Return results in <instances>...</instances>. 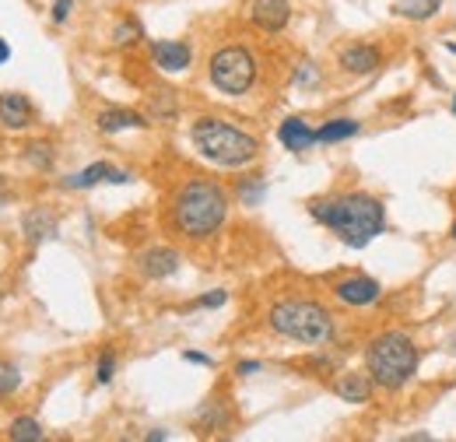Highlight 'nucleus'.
Segmentation results:
<instances>
[{
  "label": "nucleus",
  "instance_id": "36",
  "mask_svg": "<svg viewBox=\"0 0 456 442\" xmlns=\"http://www.w3.org/2000/svg\"><path fill=\"white\" fill-rule=\"evenodd\" d=\"M450 110H453V116H456V95H453V106H450Z\"/></svg>",
  "mask_w": 456,
  "mask_h": 442
},
{
  "label": "nucleus",
  "instance_id": "18",
  "mask_svg": "<svg viewBox=\"0 0 456 442\" xmlns=\"http://www.w3.org/2000/svg\"><path fill=\"white\" fill-rule=\"evenodd\" d=\"M358 130H362V123H358V119H351V116H338V119H327V123L316 130V141H320V144H338V141L354 137Z\"/></svg>",
  "mask_w": 456,
  "mask_h": 442
},
{
  "label": "nucleus",
  "instance_id": "14",
  "mask_svg": "<svg viewBox=\"0 0 456 442\" xmlns=\"http://www.w3.org/2000/svg\"><path fill=\"white\" fill-rule=\"evenodd\" d=\"M372 389H376V380L369 372H344L334 383V393L341 397L344 404H369Z\"/></svg>",
  "mask_w": 456,
  "mask_h": 442
},
{
  "label": "nucleus",
  "instance_id": "12",
  "mask_svg": "<svg viewBox=\"0 0 456 442\" xmlns=\"http://www.w3.org/2000/svg\"><path fill=\"white\" fill-rule=\"evenodd\" d=\"M32 119H36V110H32L28 95H21V92H0V127L25 130Z\"/></svg>",
  "mask_w": 456,
  "mask_h": 442
},
{
  "label": "nucleus",
  "instance_id": "19",
  "mask_svg": "<svg viewBox=\"0 0 456 442\" xmlns=\"http://www.w3.org/2000/svg\"><path fill=\"white\" fill-rule=\"evenodd\" d=\"M443 4L446 0H397L394 4V14L411 18V21H428V18H436L443 11Z\"/></svg>",
  "mask_w": 456,
  "mask_h": 442
},
{
  "label": "nucleus",
  "instance_id": "1",
  "mask_svg": "<svg viewBox=\"0 0 456 442\" xmlns=\"http://www.w3.org/2000/svg\"><path fill=\"white\" fill-rule=\"evenodd\" d=\"M309 215L341 235L344 246L365 250L376 235L387 232V208L372 193H338L309 201Z\"/></svg>",
  "mask_w": 456,
  "mask_h": 442
},
{
  "label": "nucleus",
  "instance_id": "6",
  "mask_svg": "<svg viewBox=\"0 0 456 442\" xmlns=\"http://www.w3.org/2000/svg\"><path fill=\"white\" fill-rule=\"evenodd\" d=\"M211 85L225 95H246L256 85V56L246 46H222L208 63Z\"/></svg>",
  "mask_w": 456,
  "mask_h": 442
},
{
  "label": "nucleus",
  "instance_id": "33",
  "mask_svg": "<svg viewBox=\"0 0 456 442\" xmlns=\"http://www.w3.org/2000/svg\"><path fill=\"white\" fill-rule=\"evenodd\" d=\"M148 439H169V432L166 429H155V432H148Z\"/></svg>",
  "mask_w": 456,
  "mask_h": 442
},
{
  "label": "nucleus",
  "instance_id": "5",
  "mask_svg": "<svg viewBox=\"0 0 456 442\" xmlns=\"http://www.w3.org/2000/svg\"><path fill=\"white\" fill-rule=\"evenodd\" d=\"M267 323L271 331L288 337V340H298V344H309V348H323L334 340V316L327 306L313 302V299H281L271 306L267 313Z\"/></svg>",
  "mask_w": 456,
  "mask_h": 442
},
{
  "label": "nucleus",
  "instance_id": "8",
  "mask_svg": "<svg viewBox=\"0 0 456 442\" xmlns=\"http://www.w3.org/2000/svg\"><path fill=\"white\" fill-rule=\"evenodd\" d=\"M334 295H338V302H344V306L362 309V306H372V302L383 295V288H379V281H372V277L354 274V277L338 281V284H334Z\"/></svg>",
  "mask_w": 456,
  "mask_h": 442
},
{
  "label": "nucleus",
  "instance_id": "16",
  "mask_svg": "<svg viewBox=\"0 0 456 442\" xmlns=\"http://www.w3.org/2000/svg\"><path fill=\"white\" fill-rule=\"evenodd\" d=\"M379 63H383V56L369 43H354V46H347L341 53V67L347 74H372Z\"/></svg>",
  "mask_w": 456,
  "mask_h": 442
},
{
  "label": "nucleus",
  "instance_id": "21",
  "mask_svg": "<svg viewBox=\"0 0 456 442\" xmlns=\"http://www.w3.org/2000/svg\"><path fill=\"white\" fill-rule=\"evenodd\" d=\"M197 425H200V429H208V432L225 429V425H228L225 404H222V400H208V404L200 407V414H197Z\"/></svg>",
  "mask_w": 456,
  "mask_h": 442
},
{
  "label": "nucleus",
  "instance_id": "28",
  "mask_svg": "<svg viewBox=\"0 0 456 442\" xmlns=\"http://www.w3.org/2000/svg\"><path fill=\"white\" fill-rule=\"evenodd\" d=\"M316 78H320V70H316L309 60H302V63H298V70H295V85H313Z\"/></svg>",
  "mask_w": 456,
  "mask_h": 442
},
{
  "label": "nucleus",
  "instance_id": "31",
  "mask_svg": "<svg viewBox=\"0 0 456 442\" xmlns=\"http://www.w3.org/2000/svg\"><path fill=\"white\" fill-rule=\"evenodd\" d=\"M260 369H264V365H260V362H249V358L235 365V372H239V376H253V372H260Z\"/></svg>",
  "mask_w": 456,
  "mask_h": 442
},
{
  "label": "nucleus",
  "instance_id": "26",
  "mask_svg": "<svg viewBox=\"0 0 456 442\" xmlns=\"http://www.w3.org/2000/svg\"><path fill=\"white\" fill-rule=\"evenodd\" d=\"M25 159H28L36 168H43V172H46V168L53 166V148H50L46 141H32V144L25 148Z\"/></svg>",
  "mask_w": 456,
  "mask_h": 442
},
{
  "label": "nucleus",
  "instance_id": "38",
  "mask_svg": "<svg viewBox=\"0 0 456 442\" xmlns=\"http://www.w3.org/2000/svg\"><path fill=\"white\" fill-rule=\"evenodd\" d=\"M453 239H456V225H453Z\"/></svg>",
  "mask_w": 456,
  "mask_h": 442
},
{
  "label": "nucleus",
  "instance_id": "27",
  "mask_svg": "<svg viewBox=\"0 0 456 442\" xmlns=\"http://www.w3.org/2000/svg\"><path fill=\"white\" fill-rule=\"evenodd\" d=\"M225 302H228V291H225V288H215V291L200 295V299L193 302V309H222Z\"/></svg>",
  "mask_w": 456,
  "mask_h": 442
},
{
  "label": "nucleus",
  "instance_id": "17",
  "mask_svg": "<svg viewBox=\"0 0 456 442\" xmlns=\"http://www.w3.org/2000/svg\"><path fill=\"white\" fill-rule=\"evenodd\" d=\"M95 123H99V130H102V134H119V130H144V127H148V119H144L141 112H134V110H102Z\"/></svg>",
  "mask_w": 456,
  "mask_h": 442
},
{
  "label": "nucleus",
  "instance_id": "4",
  "mask_svg": "<svg viewBox=\"0 0 456 442\" xmlns=\"http://www.w3.org/2000/svg\"><path fill=\"white\" fill-rule=\"evenodd\" d=\"M365 372L383 389H403L418 372V344L411 333L387 331L369 340L365 348Z\"/></svg>",
  "mask_w": 456,
  "mask_h": 442
},
{
  "label": "nucleus",
  "instance_id": "3",
  "mask_svg": "<svg viewBox=\"0 0 456 442\" xmlns=\"http://www.w3.org/2000/svg\"><path fill=\"white\" fill-rule=\"evenodd\" d=\"M190 141L208 162L222 168H246L260 155V141L253 134L239 130L235 123L218 119V116H200L190 127Z\"/></svg>",
  "mask_w": 456,
  "mask_h": 442
},
{
  "label": "nucleus",
  "instance_id": "37",
  "mask_svg": "<svg viewBox=\"0 0 456 442\" xmlns=\"http://www.w3.org/2000/svg\"><path fill=\"white\" fill-rule=\"evenodd\" d=\"M450 344H453V348H456V333H453V340H450Z\"/></svg>",
  "mask_w": 456,
  "mask_h": 442
},
{
  "label": "nucleus",
  "instance_id": "30",
  "mask_svg": "<svg viewBox=\"0 0 456 442\" xmlns=\"http://www.w3.org/2000/svg\"><path fill=\"white\" fill-rule=\"evenodd\" d=\"M183 358H186L190 365H208V369L215 365V358H211V355H204V351H183Z\"/></svg>",
  "mask_w": 456,
  "mask_h": 442
},
{
  "label": "nucleus",
  "instance_id": "35",
  "mask_svg": "<svg viewBox=\"0 0 456 442\" xmlns=\"http://www.w3.org/2000/svg\"><path fill=\"white\" fill-rule=\"evenodd\" d=\"M446 50H450V53L456 56V43H446Z\"/></svg>",
  "mask_w": 456,
  "mask_h": 442
},
{
  "label": "nucleus",
  "instance_id": "10",
  "mask_svg": "<svg viewBox=\"0 0 456 442\" xmlns=\"http://www.w3.org/2000/svg\"><path fill=\"white\" fill-rule=\"evenodd\" d=\"M179 264H183V257H179L172 246H151V250H144V253L137 257V267H141V274L151 277V281L172 277L175 271H179Z\"/></svg>",
  "mask_w": 456,
  "mask_h": 442
},
{
  "label": "nucleus",
  "instance_id": "22",
  "mask_svg": "<svg viewBox=\"0 0 456 442\" xmlns=\"http://www.w3.org/2000/svg\"><path fill=\"white\" fill-rule=\"evenodd\" d=\"M7 436H11V442H39L46 432H43V425L36 418H14L7 425Z\"/></svg>",
  "mask_w": 456,
  "mask_h": 442
},
{
  "label": "nucleus",
  "instance_id": "34",
  "mask_svg": "<svg viewBox=\"0 0 456 442\" xmlns=\"http://www.w3.org/2000/svg\"><path fill=\"white\" fill-rule=\"evenodd\" d=\"M7 204V183H4V176H0V208Z\"/></svg>",
  "mask_w": 456,
  "mask_h": 442
},
{
  "label": "nucleus",
  "instance_id": "2",
  "mask_svg": "<svg viewBox=\"0 0 456 442\" xmlns=\"http://www.w3.org/2000/svg\"><path fill=\"white\" fill-rule=\"evenodd\" d=\"M228 218V193L215 179H190L172 201V225L186 239H208Z\"/></svg>",
  "mask_w": 456,
  "mask_h": 442
},
{
  "label": "nucleus",
  "instance_id": "23",
  "mask_svg": "<svg viewBox=\"0 0 456 442\" xmlns=\"http://www.w3.org/2000/svg\"><path fill=\"white\" fill-rule=\"evenodd\" d=\"M137 39H144V29H141V21H137V18H123V21L113 29L116 46H134Z\"/></svg>",
  "mask_w": 456,
  "mask_h": 442
},
{
  "label": "nucleus",
  "instance_id": "11",
  "mask_svg": "<svg viewBox=\"0 0 456 442\" xmlns=\"http://www.w3.org/2000/svg\"><path fill=\"white\" fill-rule=\"evenodd\" d=\"M291 18V4L288 0H253L249 4V21L260 32H281Z\"/></svg>",
  "mask_w": 456,
  "mask_h": 442
},
{
  "label": "nucleus",
  "instance_id": "25",
  "mask_svg": "<svg viewBox=\"0 0 456 442\" xmlns=\"http://www.w3.org/2000/svg\"><path fill=\"white\" fill-rule=\"evenodd\" d=\"M113 376H116V351L106 348V351L99 355V362H95V383H99V387H110Z\"/></svg>",
  "mask_w": 456,
  "mask_h": 442
},
{
  "label": "nucleus",
  "instance_id": "7",
  "mask_svg": "<svg viewBox=\"0 0 456 442\" xmlns=\"http://www.w3.org/2000/svg\"><path fill=\"white\" fill-rule=\"evenodd\" d=\"M99 183L123 186V183H130V172L113 168L110 162H92V166L81 168V172H70V176H67L60 186H63V190H92V186H99Z\"/></svg>",
  "mask_w": 456,
  "mask_h": 442
},
{
  "label": "nucleus",
  "instance_id": "32",
  "mask_svg": "<svg viewBox=\"0 0 456 442\" xmlns=\"http://www.w3.org/2000/svg\"><path fill=\"white\" fill-rule=\"evenodd\" d=\"M11 60V46H7V39H0V63H7Z\"/></svg>",
  "mask_w": 456,
  "mask_h": 442
},
{
  "label": "nucleus",
  "instance_id": "9",
  "mask_svg": "<svg viewBox=\"0 0 456 442\" xmlns=\"http://www.w3.org/2000/svg\"><path fill=\"white\" fill-rule=\"evenodd\" d=\"M151 60L166 74H183L193 63V50L190 43H179V39H151Z\"/></svg>",
  "mask_w": 456,
  "mask_h": 442
},
{
  "label": "nucleus",
  "instance_id": "15",
  "mask_svg": "<svg viewBox=\"0 0 456 442\" xmlns=\"http://www.w3.org/2000/svg\"><path fill=\"white\" fill-rule=\"evenodd\" d=\"M278 141L285 144L288 151H309L313 144H320V141H316V130H313L302 116H288L285 123L278 127Z\"/></svg>",
  "mask_w": 456,
  "mask_h": 442
},
{
  "label": "nucleus",
  "instance_id": "20",
  "mask_svg": "<svg viewBox=\"0 0 456 442\" xmlns=\"http://www.w3.org/2000/svg\"><path fill=\"white\" fill-rule=\"evenodd\" d=\"M235 197L242 201V208H260L264 197H267V179H264V176H246V179H239Z\"/></svg>",
  "mask_w": 456,
  "mask_h": 442
},
{
  "label": "nucleus",
  "instance_id": "29",
  "mask_svg": "<svg viewBox=\"0 0 456 442\" xmlns=\"http://www.w3.org/2000/svg\"><path fill=\"white\" fill-rule=\"evenodd\" d=\"M70 11H74V0H53V21L57 25H63L70 18Z\"/></svg>",
  "mask_w": 456,
  "mask_h": 442
},
{
  "label": "nucleus",
  "instance_id": "13",
  "mask_svg": "<svg viewBox=\"0 0 456 442\" xmlns=\"http://www.w3.org/2000/svg\"><path fill=\"white\" fill-rule=\"evenodd\" d=\"M21 232H25L28 246H43V242L57 239L60 225H57V218H53V211L32 208V211H25V218H21Z\"/></svg>",
  "mask_w": 456,
  "mask_h": 442
},
{
  "label": "nucleus",
  "instance_id": "24",
  "mask_svg": "<svg viewBox=\"0 0 456 442\" xmlns=\"http://www.w3.org/2000/svg\"><path fill=\"white\" fill-rule=\"evenodd\" d=\"M21 389V369L7 358H0V397H11Z\"/></svg>",
  "mask_w": 456,
  "mask_h": 442
}]
</instances>
